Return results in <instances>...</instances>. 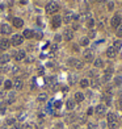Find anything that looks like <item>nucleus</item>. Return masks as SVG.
<instances>
[{"instance_id":"1","label":"nucleus","mask_w":122,"mask_h":129,"mask_svg":"<svg viewBox=\"0 0 122 129\" xmlns=\"http://www.w3.org/2000/svg\"><path fill=\"white\" fill-rule=\"evenodd\" d=\"M108 124L112 129H117L120 127V119H118V116L116 113H113V112L108 113Z\"/></svg>"},{"instance_id":"2","label":"nucleus","mask_w":122,"mask_h":129,"mask_svg":"<svg viewBox=\"0 0 122 129\" xmlns=\"http://www.w3.org/2000/svg\"><path fill=\"white\" fill-rule=\"evenodd\" d=\"M46 13L49 15H54L56 13L59 11V4L58 3H55V1H50V3H47V5H46Z\"/></svg>"},{"instance_id":"3","label":"nucleus","mask_w":122,"mask_h":129,"mask_svg":"<svg viewBox=\"0 0 122 129\" xmlns=\"http://www.w3.org/2000/svg\"><path fill=\"white\" fill-rule=\"evenodd\" d=\"M68 64L72 66L76 70H81L83 67H84V62H83V61L76 59V58H70V59H68Z\"/></svg>"},{"instance_id":"4","label":"nucleus","mask_w":122,"mask_h":129,"mask_svg":"<svg viewBox=\"0 0 122 129\" xmlns=\"http://www.w3.org/2000/svg\"><path fill=\"white\" fill-rule=\"evenodd\" d=\"M83 58H84L85 62H93L95 61V54L92 50H89V49H87V50L83 53Z\"/></svg>"},{"instance_id":"5","label":"nucleus","mask_w":122,"mask_h":129,"mask_svg":"<svg viewBox=\"0 0 122 129\" xmlns=\"http://www.w3.org/2000/svg\"><path fill=\"white\" fill-rule=\"evenodd\" d=\"M9 41H11V45H13V46H20L22 44V41H24V37L20 34H14L12 37V40H9Z\"/></svg>"},{"instance_id":"6","label":"nucleus","mask_w":122,"mask_h":129,"mask_svg":"<svg viewBox=\"0 0 122 129\" xmlns=\"http://www.w3.org/2000/svg\"><path fill=\"white\" fill-rule=\"evenodd\" d=\"M113 67H106L104 71V77H102V82H109L112 79V74H113Z\"/></svg>"},{"instance_id":"7","label":"nucleus","mask_w":122,"mask_h":129,"mask_svg":"<svg viewBox=\"0 0 122 129\" xmlns=\"http://www.w3.org/2000/svg\"><path fill=\"white\" fill-rule=\"evenodd\" d=\"M110 25H112V28H118V26L121 25V16L120 15H114L112 17V20H110Z\"/></svg>"},{"instance_id":"8","label":"nucleus","mask_w":122,"mask_h":129,"mask_svg":"<svg viewBox=\"0 0 122 129\" xmlns=\"http://www.w3.org/2000/svg\"><path fill=\"white\" fill-rule=\"evenodd\" d=\"M105 112H106V105H105V104H98L97 107L95 108V113H96L97 116L105 115Z\"/></svg>"},{"instance_id":"9","label":"nucleus","mask_w":122,"mask_h":129,"mask_svg":"<svg viewBox=\"0 0 122 129\" xmlns=\"http://www.w3.org/2000/svg\"><path fill=\"white\" fill-rule=\"evenodd\" d=\"M60 24H62V17H60L59 15H55V16L53 17V20H51L53 28H59Z\"/></svg>"},{"instance_id":"10","label":"nucleus","mask_w":122,"mask_h":129,"mask_svg":"<svg viewBox=\"0 0 122 129\" xmlns=\"http://www.w3.org/2000/svg\"><path fill=\"white\" fill-rule=\"evenodd\" d=\"M22 87H24V82H22V79H20V78L14 79V81H13V88L16 91H20V90H22Z\"/></svg>"},{"instance_id":"11","label":"nucleus","mask_w":122,"mask_h":129,"mask_svg":"<svg viewBox=\"0 0 122 129\" xmlns=\"http://www.w3.org/2000/svg\"><path fill=\"white\" fill-rule=\"evenodd\" d=\"M25 51L24 50H18V51H16L13 54V57H14V59L17 61V62H20V61H24L25 59Z\"/></svg>"},{"instance_id":"12","label":"nucleus","mask_w":122,"mask_h":129,"mask_svg":"<svg viewBox=\"0 0 122 129\" xmlns=\"http://www.w3.org/2000/svg\"><path fill=\"white\" fill-rule=\"evenodd\" d=\"M62 37H64V40H66V41H71L72 38H74V32H72L71 29H64Z\"/></svg>"},{"instance_id":"13","label":"nucleus","mask_w":122,"mask_h":129,"mask_svg":"<svg viewBox=\"0 0 122 129\" xmlns=\"http://www.w3.org/2000/svg\"><path fill=\"white\" fill-rule=\"evenodd\" d=\"M106 57H108V58H116L117 57V50L113 46L108 48L106 49Z\"/></svg>"},{"instance_id":"14","label":"nucleus","mask_w":122,"mask_h":129,"mask_svg":"<svg viewBox=\"0 0 122 129\" xmlns=\"http://www.w3.org/2000/svg\"><path fill=\"white\" fill-rule=\"evenodd\" d=\"M11 48V41L7 40V38H3L1 41H0V49L1 50H7V49Z\"/></svg>"},{"instance_id":"15","label":"nucleus","mask_w":122,"mask_h":129,"mask_svg":"<svg viewBox=\"0 0 122 129\" xmlns=\"http://www.w3.org/2000/svg\"><path fill=\"white\" fill-rule=\"evenodd\" d=\"M0 32H1L3 34H9V33L12 32V26H9L8 24H3L0 26Z\"/></svg>"},{"instance_id":"16","label":"nucleus","mask_w":122,"mask_h":129,"mask_svg":"<svg viewBox=\"0 0 122 129\" xmlns=\"http://www.w3.org/2000/svg\"><path fill=\"white\" fill-rule=\"evenodd\" d=\"M72 16H74V13H72V12H70V11H67V12L63 15L62 21H64L66 24H70V21L72 20Z\"/></svg>"},{"instance_id":"17","label":"nucleus","mask_w":122,"mask_h":129,"mask_svg":"<svg viewBox=\"0 0 122 129\" xmlns=\"http://www.w3.org/2000/svg\"><path fill=\"white\" fill-rule=\"evenodd\" d=\"M12 21H13L14 28H22V26H24V21H22V18H20V17H14Z\"/></svg>"},{"instance_id":"18","label":"nucleus","mask_w":122,"mask_h":129,"mask_svg":"<svg viewBox=\"0 0 122 129\" xmlns=\"http://www.w3.org/2000/svg\"><path fill=\"white\" fill-rule=\"evenodd\" d=\"M102 100H104L105 101V104L106 105H110V104H112V94H104V95H102Z\"/></svg>"},{"instance_id":"19","label":"nucleus","mask_w":122,"mask_h":129,"mask_svg":"<svg viewBox=\"0 0 122 129\" xmlns=\"http://www.w3.org/2000/svg\"><path fill=\"white\" fill-rule=\"evenodd\" d=\"M75 103H81L83 100H84V94H81V92H76L75 94Z\"/></svg>"},{"instance_id":"20","label":"nucleus","mask_w":122,"mask_h":129,"mask_svg":"<svg viewBox=\"0 0 122 129\" xmlns=\"http://www.w3.org/2000/svg\"><path fill=\"white\" fill-rule=\"evenodd\" d=\"M33 36H34V33H33V30H30V29H25L24 30V33H22V37H25V38H33Z\"/></svg>"},{"instance_id":"21","label":"nucleus","mask_w":122,"mask_h":129,"mask_svg":"<svg viewBox=\"0 0 122 129\" xmlns=\"http://www.w3.org/2000/svg\"><path fill=\"white\" fill-rule=\"evenodd\" d=\"M75 100L74 99H68L67 100V103H66V107H67V109H68V111H72V109H74L75 108Z\"/></svg>"},{"instance_id":"22","label":"nucleus","mask_w":122,"mask_h":129,"mask_svg":"<svg viewBox=\"0 0 122 129\" xmlns=\"http://www.w3.org/2000/svg\"><path fill=\"white\" fill-rule=\"evenodd\" d=\"M91 86L93 87V88H98V87H100V81H98L97 78H92L91 79V83H89Z\"/></svg>"},{"instance_id":"23","label":"nucleus","mask_w":122,"mask_h":129,"mask_svg":"<svg viewBox=\"0 0 122 129\" xmlns=\"http://www.w3.org/2000/svg\"><path fill=\"white\" fill-rule=\"evenodd\" d=\"M113 48L116 49V50L118 51L120 49H122V40H116L113 42Z\"/></svg>"},{"instance_id":"24","label":"nucleus","mask_w":122,"mask_h":129,"mask_svg":"<svg viewBox=\"0 0 122 129\" xmlns=\"http://www.w3.org/2000/svg\"><path fill=\"white\" fill-rule=\"evenodd\" d=\"M9 58H11L9 54H1V55H0V62H1V63H7L9 61Z\"/></svg>"},{"instance_id":"25","label":"nucleus","mask_w":122,"mask_h":129,"mask_svg":"<svg viewBox=\"0 0 122 129\" xmlns=\"http://www.w3.org/2000/svg\"><path fill=\"white\" fill-rule=\"evenodd\" d=\"M88 86H89L88 79H81V81H80V87H81V88H87Z\"/></svg>"},{"instance_id":"26","label":"nucleus","mask_w":122,"mask_h":129,"mask_svg":"<svg viewBox=\"0 0 122 129\" xmlns=\"http://www.w3.org/2000/svg\"><path fill=\"white\" fill-rule=\"evenodd\" d=\"M12 87H13V82L12 81H9V79H8V81L4 82V88L5 90H11Z\"/></svg>"},{"instance_id":"27","label":"nucleus","mask_w":122,"mask_h":129,"mask_svg":"<svg viewBox=\"0 0 122 129\" xmlns=\"http://www.w3.org/2000/svg\"><path fill=\"white\" fill-rule=\"evenodd\" d=\"M93 62H95V66H96L97 69H98V67H102V66H104V62H102V59H101V58H97V59H95Z\"/></svg>"},{"instance_id":"28","label":"nucleus","mask_w":122,"mask_h":129,"mask_svg":"<svg viewBox=\"0 0 122 129\" xmlns=\"http://www.w3.org/2000/svg\"><path fill=\"white\" fill-rule=\"evenodd\" d=\"M88 44H89L88 37H83V38L80 40V45H81V46H88Z\"/></svg>"},{"instance_id":"29","label":"nucleus","mask_w":122,"mask_h":129,"mask_svg":"<svg viewBox=\"0 0 122 129\" xmlns=\"http://www.w3.org/2000/svg\"><path fill=\"white\" fill-rule=\"evenodd\" d=\"M46 84H49V86H54V83H55V78L54 77H49V78H46Z\"/></svg>"},{"instance_id":"30","label":"nucleus","mask_w":122,"mask_h":129,"mask_svg":"<svg viewBox=\"0 0 122 129\" xmlns=\"http://www.w3.org/2000/svg\"><path fill=\"white\" fill-rule=\"evenodd\" d=\"M14 99H16V95H14V94H9V95H8V99H7V103H8V104H12L13 101H14Z\"/></svg>"},{"instance_id":"31","label":"nucleus","mask_w":122,"mask_h":129,"mask_svg":"<svg viewBox=\"0 0 122 129\" xmlns=\"http://www.w3.org/2000/svg\"><path fill=\"white\" fill-rule=\"evenodd\" d=\"M114 84H116V86H121L122 84V75H118V77L114 78Z\"/></svg>"},{"instance_id":"32","label":"nucleus","mask_w":122,"mask_h":129,"mask_svg":"<svg viewBox=\"0 0 122 129\" xmlns=\"http://www.w3.org/2000/svg\"><path fill=\"white\" fill-rule=\"evenodd\" d=\"M68 79H70V84H75V83H76V79H78V77H76L75 74H70Z\"/></svg>"},{"instance_id":"33","label":"nucleus","mask_w":122,"mask_h":129,"mask_svg":"<svg viewBox=\"0 0 122 129\" xmlns=\"http://www.w3.org/2000/svg\"><path fill=\"white\" fill-rule=\"evenodd\" d=\"M37 99H38V101H46L47 100V95L46 94H40Z\"/></svg>"},{"instance_id":"34","label":"nucleus","mask_w":122,"mask_h":129,"mask_svg":"<svg viewBox=\"0 0 122 129\" xmlns=\"http://www.w3.org/2000/svg\"><path fill=\"white\" fill-rule=\"evenodd\" d=\"M87 25H88V28H89V29H92L93 26H95V21H93V18H88V21H87Z\"/></svg>"},{"instance_id":"35","label":"nucleus","mask_w":122,"mask_h":129,"mask_svg":"<svg viewBox=\"0 0 122 129\" xmlns=\"http://www.w3.org/2000/svg\"><path fill=\"white\" fill-rule=\"evenodd\" d=\"M116 33H117V36H118V37H122V24H121V25L117 28Z\"/></svg>"},{"instance_id":"36","label":"nucleus","mask_w":122,"mask_h":129,"mask_svg":"<svg viewBox=\"0 0 122 129\" xmlns=\"http://www.w3.org/2000/svg\"><path fill=\"white\" fill-rule=\"evenodd\" d=\"M74 120H75V116H74V115H68V116L66 117V121H67V123H72Z\"/></svg>"},{"instance_id":"37","label":"nucleus","mask_w":122,"mask_h":129,"mask_svg":"<svg viewBox=\"0 0 122 129\" xmlns=\"http://www.w3.org/2000/svg\"><path fill=\"white\" fill-rule=\"evenodd\" d=\"M7 124L12 127V125H14V124H16V120H14L13 117H12V119H8V120H7Z\"/></svg>"},{"instance_id":"38","label":"nucleus","mask_w":122,"mask_h":129,"mask_svg":"<svg viewBox=\"0 0 122 129\" xmlns=\"http://www.w3.org/2000/svg\"><path fill=\"white\" fill-rule=\"evenodd\" d=\"M88 129H97V125L93 124V123H89L88 124Z\"/></svg>"},{"instance_id":"39","label":"nucleus","mask_w":122,"mask_h":129,"mask_svg":"<svg viewBox=\"0 0 122 129\" xmlns=\"http://www.w3.org/2000/svg\"><path fill=\"white\" fill-rule=\"evenodd\" d=\"M95 36H96V32H95V30H91V32H89V36H88V38H95Z\"/></svg>"},{"instance_id":"40","label":"nucleus","mask_w":122,"mask_h":129,"mask_svg":"<svg viewBox=\"0 0 122 129\" xmlns=\"http://www.w3.org/2000/svg\"><path fill=\"white\" fill-rule=\"evenodd\" d=\"M108 9H109V11H112V9H114V3H113V1H110V3H108Z\"/></svg>"},{"instance_id":"41","label":"nucleus","mask_w":122,"mask_h":129,"mask_svg":"<svg viewBox=\"0 0 122 129\" xmlns=\"http://www.w3.org/2000/svg\"><path fill=\"white\" fill-rule=\"evenodd\" d=\"M60 105H62V101H60V100H58V101H55V103H54L55 108H60Z\"/></svg>"},{"instance_id":"42","label":"nucleus","mask_w":122,"mask_h":129,"mask_svg":"<svg viewBox=\"0 0 122 129\" xmlns=\"http://www.w3.org/2000/svg\"><path fill=\"white\" fill-rule=\"evenodd\" d=\"M55 41H56V42H60V41H62V36H60V34H56V36H55Z\"/></svg>"},{"instance_id":"43","label":"nucleus","mask_w":122,"mask_h":129,"mask_svg":"<svg viewBox=\"0 0 122 129\" xmlns=\"http://www.w3.org/2000/svg\"><path fill=\"white\" fill-rule=\"evenodd\" d=\"M11 69H12V73H13V74L18 73V67H17V66H13V67H11Z\"/></svg>"},{"instance_id":"44","label":"nucleus","mask_w":122,"mask_h":129,"mask_svg":"<svg viewBox=\"0 0 122 129\" xmlns=\"http://www.w3.org/2000/svg\"><path fill=\"white\" fill-rule=\"evenodd\" d=\"M4 113H5V107L0 105V115H4Z\"/></svg>"},{"instance_id":"45","label":"nucleus","mask_w":122,"mask_h":129,"mask_svg":"<svg viewBox=\"0 0 122 129\" xmlns=\"http://www.w3.org/2000/svg\"><path fill=\"white\" fill-rule=\"evenodd\" d=\"M93 112H95V109H93V108H88V111H87V115H89V116H91Z\"/></svg>"},{"instance_id":"46","label":"nucleus","mask_w":122,"mask_h":129,"mask_svg":"<svg viewBox=\"0 0 122 129\" xmlns=\"http://www.w3.org/2000/svg\"><path fill=\"white\" fill-rule=\"evenodd\" d=\"M9 129H20V127H18L17 124H14V125H12V127H11Z\"/></svg>"},{"instance_id":"47","label":"nucleus","mask_w":122,"mask_h":129,"mask_svg":"<svg viewBox=\"0 0 122 129\" xmlns=\"http://www.w3.org/2000/svg\"><path fill=\"white\" fill-rule=\"evenodd\" d=\"M38 74H40V75L43 74V69H42V67H40V70H38Z\"/></svg>"},{"instance_id":"48","label":"nucleus","mask_w":122,"mask_h":129,"mask_svg":"<svg viewBox=\"0 0 122 129\" xmlns=\"http://www.w3.org/2000/svg\"><path fill=\"white\" fill-rule=\"evenodd\" d=\"M28 1H29V0H20L21 4H28Z\"/></svg>"},{"instance_id":"49","label":"nucleus","mask_w":122,"mask_h":129,"mask_svg":"<svg viewBox=\"0 0 122 129\" xmlns=\"http://www.w3.org/2000/svg\"><path fill=\"white\" fill-rule=\"evenodd\" d=\"M120 108L122 109V95H121V97H120Z\"/></svg>"},{"instance_id":"50","label":"nucleus","mask_w":122,"mask_h":129,"mask_svg":"<svg viewBox=\"0 0 122 129\" xmlns=\"http://www.w3.org/2000/svg\"><path fill=\"white\" fill-rule=\"evenodd\" d=\"M1 83H3V78L0 77V84H1Z\"/></svg>"},{"instance_id":"51","label":"nucleus","mask_w":122,"mask_h":129,"mask_svg":"<svg viewBox=\"0 0 122 129\" xmlns=\"http://www.w3.org/2000/svg\"><path fill=\"white\" fill-rule=\"evenodd\" d=\"M98 1H105V0H98Z\"/></svg>"}]
</instances>
